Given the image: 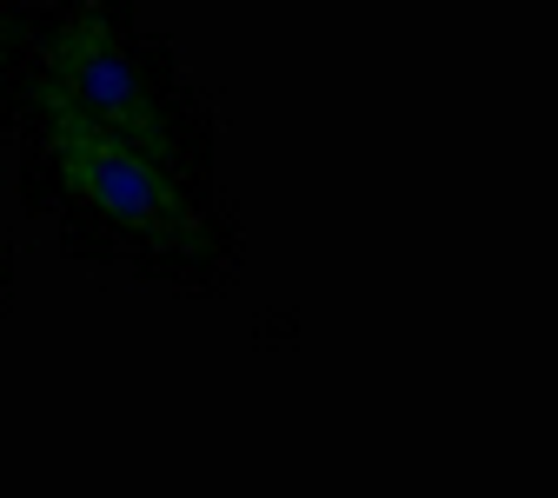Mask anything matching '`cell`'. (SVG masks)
<instances>
[{"mask_svg": "<svg viewBox=\"0 0 558 498\" xmlns=\"http://www.w3.org/2000/svg\"><path fill=\"white\" fill-rule=\"evenodd\" d=\"M34 199H53L74 240L94 233L100 253H133L140 266L199 272L214 266V193L206 167L154 154L140 139L87 126L74 113L27 107Z\"/></svg>", "mask_w": 558, "mask_h": 498, "instance_id": "1", "label": "cell"}, {"mask_svg": "<svg viewBox=\"0 0 558 498\" xmlns=\"http://www.w3.org/2000/svg\"><path fill=\"white\" fill-rule=\"evenodd\" d=\"M27 81H34V107L74 113L87 126L140 139L154 154L206 167L199 113L186 107L167 60L133 34L126 8H113V0H60V8H47L34 53H27Z\"/></svg>", "mask_w": 558, "mask_h": 498, "instance_id": "2", "label": "cell"}, {"mask_svg": "<svg viewBox=\"0 0 558 498\" xmlns=\"http://www.w3.org/2000/svg\"><path fill=\"white\" fill-rule=\"evenodd\" d=\"M27 8L21 0H0V81H14V74H27Z\"/></svg>", "mask_w": 558, "mask_h": 498, "instance_id": "3", "label": "cell"}]
</instances>
